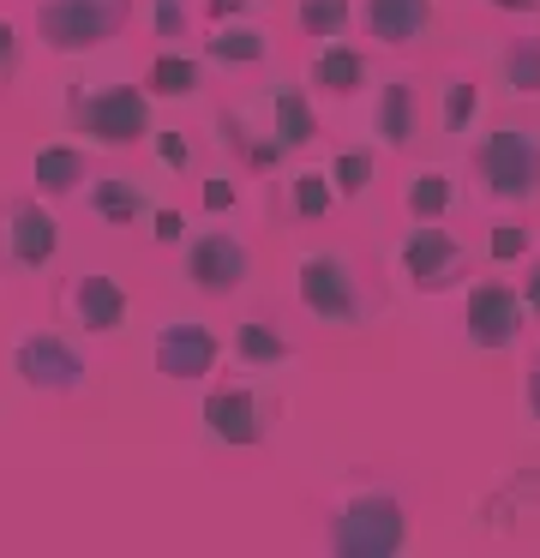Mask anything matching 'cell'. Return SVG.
<instances>
[{
	"label": "cell",
	"mask_w": 540,
	"mask_h": 558,
	"mask_svg": "<svg viewBox=\"0 0 540 558\" xmlns=\"http://www.w3.org/2000/svg\"><path fill=\"white\" fill-rule=\"evenodd\" d=\"M331 546L336 553H355V558H379V553H396L403 546V510L396 498H348L331 522Z\"/></svg>",
	"instance_id": "obj_3"
},
{
	"label": "cell",
	"mask_w": 540,
	"mask_h": 558,
	"mask_svg": "<svg viewBox=\"0 0 540 558\" xmlns=\"http://www.w3.org/2000/svg\"><path fill=\"white\" fill-rule=\"evenodd\" d=\"M403 265H408V277H415L420 289H451V282L463 277L468 253H463V241H451V234L439 229V222H420V229L403 241Z\"/></svg>",
	"instance_id": "obj_5"
},
{
	"label": "cell",
	"mask_w": 540,
	"mask_h": 558,
	"mask_svg": "<svg viewBox=\"0 0 540 558\" xmlns=\"http://www.w3.org/2000/svg\"><path fill=\"white\" fill-rule=\"evenodd\" d=\"M180 234H187V222L175 210H156V241H180Z\"/></svg>",
	"instance_id": "obj_33"
},
{
	"label": "cell",
	"mask_w": 540,
	"mask_h": 558,
	"mask_svg": "<svg viewBox=\"0 0 540 558\" xmlns=\"http://www.w3.org/2000/svg\"><path fill=\"white\" fill-rule=\"evenodd\" d=\"M216 366V337L204 325H163L156 330V373L163 378H204Z\"/></svg>",
	"instance_id": "obj_9"
},
{
	"label": "cell",
	"mask_w": 540,
	"mask_h": 558,
	"mask_svg": "<svg viewBox=\"0 0 540 558\" xmlns=\"http://www.w3.org/2000/svg\"><path fill=\"white\" fill-rule=\"evenodd\" d=\"M151 90L156 97H187V90H199V66H192L187 54H163V61L151 66Z\"/></svg>",
	"instance_id": "obj_23"
},
{
	"label": "cell",
	"mask_w": 540,
	"mask_h": 558,
	"mask_svg": "<svg viewBox=\"0 0 540 558\" xmlns=\"http://www.w3.org/2000/svg\"><path fill=\"white\" fill-rule=\"evenodd\" d=\"M331 193H336V186H331V174H324V169H307V174H295V210H300L307 222L331 210Z\"/></svg>",
	"instance_id": "obj_24"
},
{
	"label": "cell",
	"mask_w": 540,
	"mask_h": 558,
	"mask_svg": "<svg viewBox=\"0 0 540 558\" xmlns=\"http://www.w3.org/2000/svg\"><path fill=\"white\" fill-rule=\"evenodd\" d=\"M235 205V186L228 181H204V210H228Z\"/></svg>",
	"instance_id": "obj_32"
},
{
	"label": "cell",
	"mask_w": 540,
	"mask_h": 558,
	"mask_svg": "<svg viewBox=\"0 0 540 558\" xmlns=\"http://www.w3.org/2000/svg\"><path fill=\"white\" fill-rule=\"evenodd\" d=\"M55 246H60V234H55V217H48V210H36V205L12 210V258H19V265H31V270L48 265Z\"/></svg>",
	"instance_id": "obj_14"
},
{
	"label": "cell",
	"mask_w": 540,
	"mask_h": 558,
	"mask_svg": "<svg viewBox=\"0 0 540 558\" xmlns=\"http://www.w3.org/2000/svg\"><path fill=\"white\" fill-rule=\"evenodd\" d=\"M300 301H307L312 318L324 325H360L367 318V301H360V282L348 270L343 253H312L300 265Z\"/></svg>",
	"instance_id": "obj_4"
},
{
	"label": "cell",
	"mask_w": 540,
	"mask_h": 558,
	"mask_svg": "<svg viewBox=\"0 0 540 558\" xmlns=\"http://www.w3.org/2000/svg\"><path fill=\"white\" fill-rule=\"evenodd\" d=\"M528 402H535V421H540V361H535V378H528Z\"/></svg>",
	"instance_id": "obj_37"
},
{
	"label": "cell",
	"mask_w": 540,
	"mask_h": 558,
	"mask_svg": "<svg viewBox=\"0 0 540 558\" xmlns=\"http://www.w3.org/2000/svg\"><path fill=\"white\" fill-rule=\"evenodd\" d=\"M312 133H319V121H312L307 97H300V90H283V97H276V145H307Z\"/></svg>",
	"instance_id": "obj_22"
},
{
	"label": "cell",
	"mask_w": 540,
	"mask_h": 558,
	"mask_svg": "<svg viewBox=\"0 0 540 558\" xmlns=\"http://www.w3.org/2000/svg\"><path fill=\"white\" fill-rule=\"evenodd\" d=\"M475 162H480V181H487L492 198L528 205L540 193V133L535 126H499V133H487Z\"/></svg>",
	"instance_id": "obj_1"
},
{
	"label": "cell",
	"mask_w": 540,
	"mask_h": 558,
	"mask_svg": "<svg viewBox=\"0 0 540 558\" xmlns=\"http://www.w3.org/2000/svg\"><path fill=\"white\" fill-rule=\"evenodd\" d=\"M300 25H307L312 37H343L348 0H300Z\"/></svg>",
	"instance_id": "obj_25"
},
{
	"label": "cell",
	"mask_w": 540,
	"mask_h": 558,
	"mask_svg": "<svg viewBox=\"0 0 540 558\" xmlns=\"http://www.w3.org/2000/svg\"><path fill=\"white\" fill-rule=\"evenodd\" d=\"M19 373H24V385H36V390H79L84 361L60 337H24L19 342Z\"/></svg>",
	"instance_id": "obj_10"
},
{
	"label": "cell",
	"mask_w": 540,
	"mask_h": 558,
	"mask_svg": "<svg viewBox=\"0 0 540 558\" xmlns=\"http://www.w3.org/2000/svg\"><path fill=\"white\" fill-rule=\"evenodd\" d=\"M187 277H192V289H204V294L240 289V282H247V246H240L235 234H199L192 253H187Z\"/></svg>",
	"instance_id": "obj_8"
},
{
	"label": "cell",
	"mask_w": 540,
	"mask_h": 558,
	"mask_svg": "<svg viewBox=\"0 0 540 558\" xmlns=\"http://www.w3.org/2000/svg\"><path fill=\"white\" fill-rule=\"evenodd\" d=\"M331 181H336V193H343V198L367 193V181H372V150H343V157H336V169H331Z\"/></svg>",
	"instance_id": "obj_27"
},
{
	"label": "cell",
	"mask_w": 540,
	"mask_h": 558,
	"mask_svg": "<svg viewBox=\"0 0 540 558\" xmlns=\"http://www.w3.org/2000/svg\"><path fill=\"white\" fill-rule=\"evenodd\" d=\"M487 253L499 258V265L523 258V253H528V229H523V222H499V229H492V246H487Z\"/></svg>",
	"instance_id": "obj_29"
},
{
	"label": "cell",
	"mask_w": 540,
	"mask_h": 558,
	"mask_svg": "<svg viewBox=\"0 0 540 558\" xmlns=\"http://www.w3.org/2000/svg\"><path fill=\"white\" fill-rule=\"evenodd\" d=\"M504 73H511V85L523 90V97H535V90H540V49H535V43L511 49V54H504Z\"/></svg>",
	"instance_id": "obj_28"
},
{
	"label": "cell",
	"mask_w": 540,
	"mask_h": 558,
	"mask_svg": "<svg viewBox=\"0 0 540 558\" xmlns=\"http://www.w3.org/2000/svg\"><path fill=\"white\" fill-rule=\"evenodd\" d=\"M264 49H271V43H264V37H259V31H252V25H235V31H216V37L204 43V54H211V61H240V66L264 61Z\"/></svg>",
	"instance_id": "obj_21"
},
{
	"label": "cell",
	"mask_w": 540,
	"mask_h": 558,
	"mask_svg": "<svg viewBox=\"0 0 540 558\" xmlns=\"http://www.w3.org/2000/svg\"><path fill=\"white\" fill-rule=\"evenodd\" d=\"M91 210L103 222H139V210H144V193H139V181H127V174H108V181H96V193H91Z\"/></svg>",
	"instance_id": "obj_18"
},
{
	"label": "cell",
	"mask_w": 540,
	"mask_h": 558,
	"mask_svg": "<svg viewBox=\"0 0 540 558\" xmlns=\"http://www.w3.org/2000/svg\"><path fill=\"white\" fill-rule=\"evenodd\" d=\"M156 145H163V162H175V169H187V157H192V150H187V138H180V133H163Z\"/></svg>",
	"instance_id": "obj_31"
},
{
	"label": "cell",
	"mask_w": 540,
	"mask_h": 558,
	"mask_svg": "<svg viewBox=\"0 0 540 558\" xmlns=\"http://www.w3.org/2000/svg\"><path fill=\"white\" fill-rule=\"evenodd\" d=\"M72 306H79L84 330H103V337L127 325V294H120L115 277H84L79 289H72Z\"/></svg>",
	"instance_id": "obj_12"
},
{
	"label": "cell",
	"mask_w": 540,
	"mask_h": 558,
	"mask_svg": "<svg viewBox=\"0 0 540 558\" xmlns=\"http://www.w3.org/2000/svg\"><path fill=\"white\" fill-rule=\"evenodd\" d=\"M367 25H372V37H379V43H396V49H403V43H415L420 31L432 25V7H427V0H372Z\"/></svg>",
	"instance_id": "obj_13"
},
{
	"label": "cell",
	"mask_w": 540,
	"mask_h": 558,
	"mask_svg": "<svg viewBox=\"0 0 540 558\" xmlns=\"http://www.w3.org/2000/svg\"><path fill=\"white\" fill-rule=\"evenodd\" d=\"M372 126L384 133V145H408V138H415V85H403V78H396V85H384Z\"/></svg>",
	"instance_id": "obj_15"
},
{
	"label": "cell",
	"mask_w": 540,
	"mask_h": 558,
	"mask_svg": "<svg viewBox=\"0 0 540 558\" xmlns=\"http://www.w3.org/2000/svg\"><path fill=\"white\" fill-rule=\"evenodd\" d=\"M492 7H504V13H535L540 0H492Z\"/></svg>",
	"instance_id": "obj_36"
},
{
	"label": "cell",
	"mask_w": 540,
	"mask_h": 558,
	"mask_svg": "<svg viewBox=\"0 0 540 558\" xmlns=\"http://www.w3.org/2000/svg\"><path fill=\"white\" fill-rule=\"evenodd\" d=\"M156 31H163V37H180V0H156Z\"/></svg>",
	"instance_id": "obj_30"
},
{
	"label": "cell",
	"mask_w": 540,
	"mask_h": 558,
	"mask_svg": "<svg viewBox=\"0 0 540 558\" xmlns=\"http://www.w3.org/2000/svg\"><path fill=\"white\" fill-rule=\"evenodd\" d=\"M312 78H319L324 90H336V97H348V90L367 85V54H360V49H343V43H331V49L312 61Z\"/></svg>",
	"instance_id": "obj_16"
},
{
	"label": "cell",
	"mask_w": 540,
	"mask_h": 558,
	"mask_svg": "<svg viewBox=\"0 0 540 558\" xmlns=\"http://www.w3.org/2000/svg\"><path fill=\"white\" fill-rule=\"evenodd\" d=\"M516 325H523V294L511 282H480L468 294V342L475 349H504L516 337Z\"/></svg>",
	"instance_id": "obj_7"
},
{
	"label": "cell",
	"mask_w": 540,
	"mask_h": 558,
	"mask_svg": "<svg viewBox=\"0 0 540 558\" xmlns=\"http://www.w3.org/2000/svg\"><path fill=\"white\" fill-rule=\"evenodd\" d=\"M204 421H211V433L223 438V445H259L264 438V409L252 390H216L211 402H204Z\"/></svg>",
	"instance_id": "obj_11"
},
{
	"label": "cell",
	"mask_w": 540,
	"mask_h": 558,
	"mask_svg": "<svg viewBox=\"0 0 540 558\" xmlns=\"http://www.w3.org/2000/svg\"><path fill=\"white\" fill-rule=\"evenodd\" d=\"M235 354H240L247 366H283V361H288V342L276 337V330H264L259 318H252V325H240V330H235Z\"/></svg>",
	"instance_id": "obj_20"
},
{
	"label": "cell",
	"mask_w": 540,
	"mask_h": 558,
	"mask_svg": "<svg viewBox=\"0 0 540 558\" xmlns=\"http://www.w3.org/2000/svg\"><path fill=\"white\" fill-rule=\"evenodd\" d=\"M523 313H540V265H535V277H528V289H523Z\"/></svg>",
	"instance_id": "obj_34"
},
{
	"label": "cell",
	"mask_w": 540,
	"mask_h": 558,
	"mask_svg": "<svg viewBox=\"0 0 540 558\" xmlns=\"http://www.w3.org/2000/svg\"><path fill=\"white\" fill-rule=\"evenodd\" d=\"M79 114H84V133H96L103 145H132V138L151 133V102L132 85H115L103 97H91Z\"/></svg>",
	"instance_id": "obj_6"
},
{
	"label": "cell",
	"mask_w": 540,
	"mask_h": 558,
	"mask_svg": "<svg viewBox=\"0 0 540 558\" xmlns=\"http://www.w3.org/2000/svg\"><path fill=\"white\" fill-rule=\"evenodd\" d=\"M7 66H12V25L0 19V73H7Z\"/></svg>",
	"instance_id": "obj_35"
},
{
	"label": "cell",
	"mask_w": 540,
	"mask_h": 558,
	"mask_svg": "<svg viewBox=\"0 0 540 558\" xmlns=\"http://www.w3.org/2000/svg\"><path fill=\"white\" fill-rule=\"evenodd\" d=\"M475 114H480V85L475 78H456L451 97H444V133H468Z\"/></svg>",
	"instance_id": "obj_26"
},
{
	"label": "cell",
	"mask_w": 540,
	"mask_h": 558,
	"mask_svg": "<svg viewBox=\"0 0 540 558\" xmlns=\"http://www.w3.org/2000/svg\"><path fill=\"white\" fill-rule=\"evenodd\" d=\"M120 19H127V0H48V7H36V31L60 54H79L91 43L115 37Z\"/></svg>",
	"instance_id": "obj_2"
},
{
	"label": "cell",
	"mask_w": 540,
	"mask_h": 558,
	"mask_svg": "<svg viewBox=\"0 0 540 558\" xmlns=\"http://www.w3.org/2000/svg\"><path fill=\"white\" fill-rule=\"evenodd\" d=\"M31 169H36V186H43V193H72V186L84 181V150H72V145H43Z\"/></svg>",
	"instance_id": "obj_17"
},
{
	"label": "cell",
	"mask_w": 540,
	"mask_h": 558,
	"mask_svg": "<svg viewBox=\"0 0 540 558\" xmlns=\"http://www.w3.org/2000/svg\"><path fill=\"white\" fill-rule=\"evenodd\" d=\"M444 210H451V181H444V169H420L415 181H408V217L439 222Z\"/></svg>",
	"instance_id": "obj_19"
}]
</instances>
